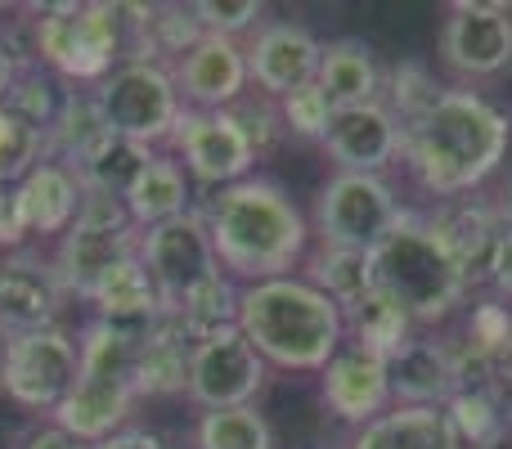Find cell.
<instances>
[{"label": "cell", "mask_w": 512, "mask_h": 449, "mask_svg": "<svg viewBox=\"0 0 512 449\" xmlns=\"http://www.w3.org/2000/svg\"><path fill=\"white\" fill-rule=\"evenodd\" d=\"M512 140V122L486 95L468 86H445L423 117L405 126L409 176L432 198H468L499 171Z\"/></svg>", "instance_id": "6da1fadb"}, {"label": "cell", "mask_w": 512, "mask_h": 449, "mask_svg": "<svg viewBox=\"0 0 512 449\" xmlns=\"http://www.w3.org/2000/svg\"><path fill=\"white\" fill-rule=\"evenodd\" d=\"M203 221L221 270L230 279H243V288L283 279L306 261L310 225L288 198V189L270 176H248L239 185L216 189Z\"/></svg>", "instance_id": "7a4b0ae2"}, {"label": "cell", "mask_w": 512, "mask_h": 449, "mask_svg": "<svg viewBox=\"0 0 512 449\" xmlns=\"http://www.w3.org/2000/svg\"><path fill=\"white\" fill-rule=\"evenodd\" d=\"M239 333L265 364L324 373L328 360L346 346V319L342 306L328 301L315 283L283 274L239 292Z\"/></svg>", "instance_id": "3957f363"}, {"label": "cell", "mask_w": 512, "mask_h": 449, "mask_svg": "<svg viewBox=\"0 0 512 449\" xmlns=\"http://www.w3.org/2000/svg\"><path fill=\"white\" fill-rule=\"evenodd\" d=\"M77 351H81V373L68 396L59 400V409L50 414V423L59 432L77 436L81 445H99L113 432H122L135 400H140L131 382L140 342L117 333L104 319H86L77 333Z\"/></svg>", "instance_id": "277c9868"}, {"label": "cell", "mask_w": 512, "mask_h": 449, "mask_svg": "<svg viewBox=\"0 0 512 449\" xmlns=\"http://www.w3.org/2000/svg\"><path fill=\"white\" fill-rule=\"evenodd\" d=\"M373 288L387 292L400 310L418 324H441L468 297V279L436 238V229L423 216L405 212L387 238L369 252Z\"/></svg>", "instance_id": "5b68a950"}, {"label": "cell", "mask_w": 512, "mask_h": 449, "mask_svg": "<svg viewBox=\"0 0 512 449\" xmlns=\"http://www.w3.org/2000/svg\"><path fill=\"white\" fill-rule=\"evenodd\" d=\"M32 41L36 59L50 72L81 86H99L117 68L126 50V14L108 0H81V5H45L36 9Z\"/></svg>", "instance_id": "8992f818"}, {"label": "cell", "mask_w": 512, "mask_h": 449, "mask_svg": "<svg viewBox=\"0 0 512 449\" xmlns=\"http://www.w3.org/2000/svg\"><path fill=\"white\" fill-rule=\"evenodd\" d=\"M135 252H140V229H135L126 203L113 194H90L86 189L77 221L59 234L54 270H59V283L68 288V297L90 301L95 283Z\"/></svg>", "instance_id": "52a82bcc"}, {"label": "cell", "mask_w": 512, "mask_h": 449, "mask_svg": "<svg viewBox=\"0 0 512 449\" xmlns=\"http://www.w3.org/2000/svg\"><path fill=\"white\" fill-rule=\"evenodd\" d=\"M95 99H99V108H104L108 131H113L117 140L144 144V149L167 144L171 135H176L180 113H185L176 77H171L167 63H140V59L117 63L95 86Z\"/></svg>", "instance_id": "ba28073f"}, {"label": "cell", "mask_w": 512, "mask_h": 449, "mask_svg": "<svg viewBox=\"0 0 512 449\" xmlns=\"http://www.w3.org/2000/svg\"><path fill=\"white\" fill-rule=\"evenodd\" d=\"M81 373L77 337L68 328H36V333L5 337V369H0V387L14 405L32 409V414H54L59 400L72 391Z\"/></svg>", "instance_id": "9c48e42d"}, {"label": "cell", "mask_w": 512, "mask_h": 449, "mask_svg": "<svg viewBox=\"0 0 512 449\" xmlns=\"http://www.w3.org/2000/svg\"><path fill=\"white\" fill-rule=\"evenodd\" d=\"M405 216L396 189L382 176H355L337 171L315 203V229L328 247H351V252H373L382 238Z\"/></svg>", "instance_id": "30bf717a"}, {"label": "cell", "mask_w": 512, "mask_h": 449, "mask_svg": "<svg viewBox=\"0 0 512 449\" xmlns=\"http://www.w3.org/2000/svg\"><path fill=\"white\" fill-rule=\"evenodd\" d=\"M265 387V360L252 351V342L239 328H225V333L194 342L189 351V382L185 396L198 409H239L252 405Z\"/></svg>", "instance_id": "8fae6325"}, {"label": "cell", "mask_w": 512, "mask_h": 449, "mask_svg": "<svg viewBox=\"0 0 512 449\" xmlns=\"http://www.w3.org/2000/svg\"><path fill=\"white\" fill-rule=\"evenodd\" d=\"M140 261L149 279L158 283L162 306H176L185 292H194L203 279L221 274L212 234H207L203 212H185L167 225H153L140 234Z\"/></svg>", "instance_id": "7c38bea8"}, {"label": "cell", "mask_w": 512, "mask_h": 449, "mask_svg": "<svg viewBox=\"0 0 512 449\" xmlns=\"http://www.w3.org/2000/svg\"><path fill=\"white\" fill-rule=\"evenodd\" d=\"M441 59L468 81H486L512 68V5L459 0L441 23Z\"/></svg>", "instance_id": "4fadbf2b"}, {"label": "cell", "mask_w": 512, "mask_h": 449, "mask_svg": "<svg viewBox=\"0 0 512 449\" xmlns=\"http://www.w3.org/2000/svg\"><path fill=\"white\" fill-rule=\"evenodd\" d=\"M171 144H176V153H180L185 176H194L198 185L225 189V185H239V180L252 176L256 149L230 108H225V113H194V108H185Z\"/></svg>", "instance_id": "5bb4252c"}, {"label": "cell", "mask_w": 512, "mask_h": 449, "mask_svg": "<svg viewBox=\"0 0 512 449\" xmlns=\"http://www.w3.org/2000/svg\"><path fill=\"white\" fill-rule=\"evenodd\" d=\"M171 77H176L185 108H194V113H225L252 86L248 50H243V41H230V36H203L194 50L171 63Z\"/></svg>", "instance_id": "9a60e30c"}, {"label": "cell", "mask_w": 512, "mask_h": 449, "mask_svg": "<svg viewBox=\"0 0 512 449\" xmlns=\"http://www.w3.org/2000/svg\"><path fill=\"white\" fill-rule=\"evenodd\" d=\"M248 77L252 86L261 90L265 99L279 104L283 95L310 86L319 72V54H324V41L310 32L306 23H292V18H274V23H261L248 45Z\"/></svg>", "instance_id": "2e32d148"}, {"label": "cell", "mask_w": 512, "mask_h": 449, "mask_svg": "<svg viewBox=\"0 0 512 449\" xmlns=\"http://www.w3.org/2000/svg\"><path fill=\"white\" fill-rule=\"evenodd\" d=\"M63 301H68V288L59 283L54 261L36 252H14L0 261V337L54 328Z\"/></svg>", "instance_id": "e0dca14e"}, {"label": "cell", "mask_w": 512, "mask_h": 449, "mask_svg": "<svg viewBox=\"0 0 512 449\" xmlns=\"http://www.w3.org/2000/svg\"><path fill=\"white\" fill-rule=\"evenodd\" d=\"M319 396H324V409L333 418L351 427H364L373 418H382L396 396H391V369L382 355L364 351V346H351L346 342L342 351L328 360V369L319 373Z\"/></svg>", "instance_id": "ac0fdd59"}, {"label": "cell", "mask_w": 512, "mask_h": 449, "mask_svg": "<svg viewBox=\"0 0 512 449\" xmlns=\"http://www.w3.org/2000/svg\"><path fill=\"white\" fill-rule=\"evenodd\" d=\"M400 149H405V126L382 99L333 113L324 135V153L337 162V171H355V176H382L400 158Z\"/></svg>", "instance_id": "d6986e66"}, {"label": "cell", "mask_w": 512, "mask_h": 449, "mask_svg": "<svg viewBox=\"0 0 512 449\" xmlns=\"http://www.w3.org/2000/svg\"><path fill=\"white\" fill-rule=\"evenodd\" d=\"M436 229V238L445 243V252L454 256V265L463 270L468 283L490 279V261L499 252V221H495V203H481V198H445L436 207V216L427 221Z\"/></svg>", "instance_id": "ffe728a7"}, {"label": "cell", "mask_w": 512, "mask_h": 449, "mask_svg": "<svg viewBox=\"0 0 512 449\" xmlns=\"http://www.w3.org/2000/svg\"><path fill=\"white\" fill-rule=\"evenodd\" d=\"M315 86L324 90V99H328L333 113L378 104L382 99V63H378V54H373V45L355 41V36L328 41L324 54H319Z\"/></svg>", "instance_id": "44dd1931"}, {"label": "cell", "mask_w": 512, "mask_h": 449, "mask_svg": "<svg viewBox=\"0 0 512 449\" xmlns=\"http://www.w3.org/2000/svg\"><path fill=\"white\" fill-rule=\"evenodd\" d=\"M391 369V396L396 405H418V409H445L454 396V369L445 342L432 337H414L400 355L387 360Z\"/></svg>", "instance_id": "7402d4cb"}, {"label": "cell", "mask_w": 512, "mask_h": 449, "mask_svg": "<svg viewBox=\"0 0 512 449\" xmlns=\"http://www.w3.org/2000/svg\"><path fill=\"white\" fill-rule=\"evenodd\" d=\"M346 449H463L445 409L391 405L382 418L364 423Z\"/></svg>", "instance_id": "603a6c76"}, {"label": "cell", "mask_w": 512, "mask_h": 449, "mask_svg": "<svg viewBox=\"0 0 512 449\" xmlns=\"http://www.w3.org/2000/svg\"><path fill=\"white\" fill-rule=\"evenodd\" d=\"M18 198H23V212H27L32 234H63V229L77 221L86 189H81V180L72 167L45 158L41 167L18 185Z\"/></svg>", "instance_id": "cb8c5ba5"}, {"label": "cell", "mask_w": 512, "mask_h": 449, "mask_svg": "<svg viewBox=\"0 0 512 449\" xmlns=\"http://www.w3.org/2000/svg\"><path fill=\"white\" fill-rule=\"evenodd\" d=\"M189 351H194V342L180 333V324L167 310L162 324L149 333V342L135 351V396H180L189 382Z\"/></svg>", "instance_id": "d4e9b609"}, {"label": "cell", "mask_w": 512, "mask_h": 449, "mask_svg": "<svg viewBox=\"0 0 512 449\" xmlns=\"http://www.w3.org/2000/svg\"><path fill=\"white\" fill-rule=\"evenodd\" d=\"M122 203H126V212H131V221L140 234L153 225H167V221H176V216L194 212V207H189V176L176 158H153L149 167L140 171V180L126 189Z\"/></svg>", "instance_id": "484cf974"}, {"label": "cell", "mask_w": 512, "mask_h": 449, "mask_svg": "<svg viewBox=\"0 0 512 449\" xmlns=\"http://www.w3.org/2000/svg\"><path fill=\"white\" fill-rule=\"evenodd\" d=\"M108 135L113 131H108V122H104V108H99L95 90H68L59 117H54V126L45 131V140H50L54 162H63V167H81Z\"/></svg>", "instance_id": "4316f807"}, {"label": "cell", "mask_w": 512, "mask_h": 449, "mask_svg": "<svg viewBox=\"0 0 512 449\" xmlns=\"http://www.w3.org/2000/svg\"><path fill=\"white\" fill-rule=\"evenodd\" d=\"M342 319H346V337H351V346H364V351L382 355V360L400 355L409 342H414V319H409L405 310L378 288H373L369 297L355 301L351 310H342Z\"/></svg>", "instance_id": "83f0119b"}, {"label": "cell", "mask_w": 512, "mask_h": 449, "mask_svg": "<svg viewBox=\"0 0 512 449\" xmlns=\"http://www.w3.org/2000/svg\"><path fill=\"white\" fill-rule=\"evenodd\" d=\"M239 292H243L239 283L221 270L198 283L194 292H185V297L167 310L189 342H207V337L225 333V328H239Z\"/></svg>", "instance_id": "f1b7e54d"}, {"label": "cell", "mask_w": 512, "mask_h": 449, "mask_svg": "<svg viewBox=\"0 0 512 449\" xmlns=\"http://www.w3.org/2000/svg\"><path fill=\"white\" fill-rule=\"evenodd\" d=\"M306 283H315L328 301L351 310L360 297L373 292V261L369 252H351V247H319L306 256Z\"/></svg>", "instance_id": "f546056e"}, {"label": "cell", "mask_w": 512, "mask_h": 449, "mask_svg": "<svg viewBox=\"0 0 512 449\" xmlns=\"http://www.w3.org/2000/svg\"><path fill=\"white\" fill-rule=\"evenodd\" d=\"M158 158L153 149H144V144H131V140H117V135H108L104 144H99L95 153H90L77 171L81 189H90V194H113V198H126V189L140 180V171L149 167V162Z\"/></svg>", "instance_id": "4dcf8cb0"}, {"label": "cell", "mask_w": 512, "mask_h": 449, "mask_svg": "<svg viewBox=\"0 0 512 449\" xmlns=\"http://www.w3.org/2000/svg\"><path fill=\"white\" fill-rule=\"evenodd\" d=\"M454 436L463 441V449H504L508 441V409L495 391H454L445 405Z\"/></svg>", "instance_id": "1f68e13d"}, {"label": "cell", "mask_w": 512, "mask_h": 449, "mask_svg": "<svg viewBox=\"0 0 512 449\" xmlns=\"http://www.w3.org/2000/svg\"><path fill=\"white\" fill-rule=\"evenodd\" d=\"M194 449H274V432L256 405L207 409L194 427Z\"/></svg>", "instance_id": "d6a6232c"}, {"label": "cell", "mask_w": 512, "mask_h": 449, "mask_svg": "<svg viewBox=\"0 0 512 449\" xmlns=\"http://www.w3.org/2000/svg\"><path fill=\"white\" fill-rule=\"evenodd\" d=\"M45 158H50V140L41 126L0 104V185H23Z\"/></svg>", "instance_id": "836d02e7"}, {"label": "cell", "mask_w": 512, "mask_h": 449, "mask_svg": "<svg viewBox=\"0 0 512 449\" xmlns=\"http://www.w3.org/2000/svg\"><path fill=\"white\" fill-rule=\"evenodd\" d=\"M445 86H436V77L427 72V63L418 59H400L396 68H391L387 77V108L396 113L400 126H409L414 117H423L427 108L436 104V95H441Z\"/></svg>", "instance_id": "e575fe53"}, {"label": "cell", "mask_w": 512, "mask_h": 449, "mask_svg": "<svg viewBox=\"0 0 512 449\" xmlns=\"http://www.w3.org/2000/svg\"><path fill=\"white\" fill-rule=\"evenodd\" d=\"M5 104L14 108L18 117H27L32 126H41V131H50L54 126V117H59V108H63V95L54 90V81L45 77L36 63H18V77H14V90L5 95Z\"/></svg>", "instance_id": "d590c367"}, {"label": "cell", "mask_w": 512, "mask_h": 449, "mask_svg": "<svg viewBox=\"0 0 512 449\" xmlns=\"http://www.w3.org/2000/svg\"><path fill=\"white\" fill-rule=\"evenodd\" d=\"M279 122H283V131L297 135V140L324 144L328 122H333V108H328L324 90L310 81V86H301V90H292V95L279 99Z\"/></svg>", "instance_id": "8d00e7d4"}, {"label": "cell", "mask_w": 512, "mask_h": 449, "mask_svg": "<svg viewBox=\"0 0 512 449\" xmlns=\"http://www.w3.org/2000/svg\"><path fill=\"white\" fill-rule=\"evenodd\" d=\"M261 14H265L261 0H198L194 5L198 27L207 36H230V41H239L243 32L261 27Z\"/></svg>", "instance_id": "74e56055"}, {"label": "cell", "mask_w": 512, "mask_h": 449, "mask_svg": "<svg viewBox=\"0 0 512 449\" xmlns=\"http://www.w3.org/2000/svg\"><path fill=\"white\" fill-rule=\"evenodd\" d=\"M508 328H512V310L504 306V301H481V306H472L468 333L463 337L499 360V351H504V342H508Z\"/></svg>", "instance_id": "f35d334b"}, {"label": "cell", "mask_w": 512, "mask_h": 449, "mask_svg": "<svg viewBox=\"0 0 512 449\" xmlns=\"http://www.w3.org/2000/svg\"><path fill=\"white\" fill-rule=\"evenodd\" d=\"M27 234H32V225H27V212H23V198H18V185H0V243H5V247H18Z\"/></svg>", "instance_id": "ab89813d"}, {"label": "cell", "mask_w": 512, "mask_h": 449, "mask_svg": "<svg viewBox=\"0 0 512 449\" xmlns=\"http://www.w3.org/2000/svg\"><path fill=\"white\" fill-rule=\"evenodd\" d=\"M90 449H167V445H162V436L144 432V427H122V432H113L108 441H99Z\"/></svg>", "instance_id": "60d3db41"}, {"label": "cell", "mask_w": 512, "mask_h": 449, "mask_svg": "<svg viewBox=\"0 0 512 449\" xmlns=\"http://www.w3.org/2000/svg\"><path fill=\"white\" fill-rule=\"evenodd\" d=\"M18 449H90V445H81L77 436H68V432H59V427H36V432H27L23 436V445Z\"/></svg>", "instance_id": "b9f144b4"}, {"label": "cell", "mask_w": 512, "mask_h": 449, "mask_svg": "<svg viewBox=\"0 0 512 449\" xmlns=\"http://www.w3.org/2000/svg\"><path fill=\"white\" fill-rule=\"evenodd\" d=\"M490 283L499 297H512V238H499V252L490 261Z\"/></svg>", "instance_id": "7bdbcfd3"}, {"label": "cell", "mask_w": 512, "mask_h": 449, "mask_svg": "<svg viewBox=\"0 0 512 449\" xmlns=\"http://www.w3.org/2000/svg\"><path fill=\"white\" fill-rule=\"evenodd\" d=\"M18 54H14V45L5 41V36H0V104H5V95L9 90H14V77H18Z\"/></svg>", "instance_id": "ee69618b"}, {"label": "cell", "mask_w": 512, "mask_h": 449, "mask_svg": "<svg viewBox=\"0 0 512 449\" xmlns=\"http://www.w3.org/2000/svg\"><path fill=\"white\" fill-rule=\"evenodd\" d=\"M495 221H499V234L512 238V180L495 194Z\"/></svg>", "instance_id": "f6af8a7d"}, {"label": "cell", "mask_w": 512, "mask_h": 449, "mask_svg": "<svg viewBox=\"0 0 512 449\" xmlns=\"http://www.w3.org/2000/svg\"><path fill=\"white\" fill-rule=\"evenodd\" d=\"M499 378H508V382H512V328H508L504 351H499Z\"/></svg>", "instance_id": "bcb514c9"}, {"label": "cell", "mask_w": 512, "mask_h": 449, "mask_svg": "<svg viewBox=\"0 0 512 449\" xmlns=\"http://www.w3.org/2000/svg\"><path fill=\"white\" fill-rule=\"evenodd\" d=\"M0 369H5V337H0Z\"/></svg>", "instance_id": "7dc6e473"}]
</instances>
